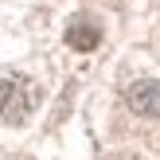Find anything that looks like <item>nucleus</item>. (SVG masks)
<instances>
[{"mask_svg": "<svg viewBox=\"0 0 160 160\" xmlns=\"http://www.w3.org/2000/svg\"><path fill=\"white\" fill-rule=\"evenodd\" d=\"M35 106H39V86L31 82L28 74L4 70V74H0V117H4L8 125H23Z\"/></svg>", "mask_w": 160, "mask_h": 160, "instance_id": "nucleus-1", "label": "nucleus"}, {"mask_svg": "<svg viewBox=\"0 0 160 160\" xmlns=\"http://www.w3.org/2000/svg\"><path fill=\"white\" fill-rule=\"evenodd\" d=\"M125 98H129V106L137 109V113L160 117V82H156V78H141V82H133Z\"/></svg>", "mask_w": 160, "mask_h": 160, "instance_id": "nucleus-2", "label": "nucleus"}, {"mask_svg": "<svg viewBox=\"0 0 160 160\" xmlns=\"http://www.w3.org/2000/svg\"><path fill=\"white\" fill-rule=\"evenodd\" d=\"M98 39H102V28H98L94 20H86V16H78V20L67 28V43L78 47V51H94Z\"/></svg>", "mask_w": 160, "mask_h": 160, "instance_id": "nucleus-3", "label": "nucleus"}]
</instances>
